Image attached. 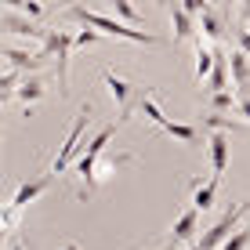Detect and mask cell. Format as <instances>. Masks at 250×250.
Returning a JSON list of instances; mask_svg holds the SVG:
<instances>
[{
  "instance_id": "cell-20",
  "label": "cell",
  "mask_w": 250,
  "mask_h": 250,
  "mask_svg": "<svg viewBox=\"0 0 250 250\" xmlns=\"http://www.w3.org/2000/svg\"><path fill=\"white\" fill-rule=\"evenodd\" d=\"M214 62H218V55H214V47L203 44V37L196 40V80L207 83V76L214 73Z\"/></svg>"
},
{
  "instance_id": "cell-30",
  "label": "cell",
  "mask_w": 250,
  "mask_h": 250,
  "mask_svg": "<svg viewBox=\"0 0 250 250\" xmlns=\"http://www.w3.org/2000/svg\"><path fill=\"white\" fill-rule=\"evenodd\" d=\"M236 113H239V116H243L247 124H250V94H243V98L236 102Z\"/></svg>"
},
{
  "instance_id": "cell-5",
  "label": "cell",
  "mask_w": 250,
  "mask_h": 250,
  "mask_svg": "<svg viewBox=\"0 0 250 250\" xmlns=\"http://www.w3.org/2000/svg\"><path fill=\"white\" fill-rule=\"evenodd\" d=\"M55 178H58V174H51V170H47V174H40L37 182H22V185H19V192L11 196V203H7V210H4V229H7V232L15 229V214L25 210L29 203H37L40 196H44L47 188L55 185Z\"/></svg>"
},
{
  "instance_id": "cell-16",
  "label": "cell",
  "mask_w": 250,
  "mask_h": 250,
  "mask_svg": "<svg viewBox=\"0 0 250 250\" xmlns=\"http://www.w3.org/2000/svg\"><path fill=\"white\" fill-rule=\"evenodd\" d=\"M44 94H47V83L40 80V76H25V80H22V87L15 91V98H19L22 105H25V116H29V109L37 105V102L44 98Z\"/></svg>"
},
{
  "instance_id": "cell-11",
  "label": "cell",
  "mask_w": 250,
  "mask_h": 250,
  "mask_svg": "<svg viewBox=\"0 0 250 250\" xmlns=\"http://www.w3.org/2000/svg\"><path fill=\"white\" fill-rule=\"evenodd\" d=\"M0 25H4V33H15V37H29V40H44L47 33L37 25V19H29V15H19L7 7L4 19H0Z\"/></svg>"
},
{
  "instance_id": "cell-35",
  "label": "cell",
  "mask_w": 250,
  "mask_h": 250,
  "mask_svg": "<svg viewBox=\"0 0 250 250\" xmlns=\"http://www.w3.org/2000/svg\"><path fill=\"white\" fill-rule=\"evenodd\" d=\"M188 250H203V247H200V243H192V247H188Z\"/></svg>"
},
{
  "instance_id": "cell-7",
  "label": "cell",
  "mask_w": 250,
  "mask_h": 250,
  "mask_svg": "<svg viewBox=\"0 0 250 250\" xmlns=\"http://www.w3.org/2000/svg\"><path fill=\"white\" fill-rule=\"evenodd\" d=\"M116 127H124V124H120V120H116V124H105V127H102V131H98V134H94L91 142H87V152H83V156L73 163V174H76V178H83V182H87V178L94 174V163L102 160L105 145L116 138Z\"/></svg>"
},
{
  "instance_id": "cell-18",
  "label": "cell",
  "mask_w": 250,
  "mask_h": 250,
  "mask_svg": "<svg viewBox=\"0 0 250 250\" xmlns=\"http://www.w3.org/2000/svg\"><path fill=\"white\" fill-rule=\"evenodd\" d=\"M200 25H203V37H207V40H214V44H218V40L225 37V15H221V11H214L210 4L203 7Z\"/></svg>"
},
{
  "instance_id": "cell-6",
  "label": "cell",
  "mask_w": 250,
  "mask_h": 250,
  "mask_svg": "<svg viewBox=\"0 0 250 250\" xmlns=\"http://www.w3.org/2000/svg\"><path fill=\"white\" fill-rule=\"evenodd\" d=\"M243 214H250V207H247V200H239L236 207H232V210H225V214H221V218L214 221L210 229L203 232L200 247H203V250H218V247H221V243H225V239L232 236V232L239 229V218H243Z\"/></svg>"
},
{
  "instance_id": "cell-25",
  "label": "cell",
  "mask_w": 250,
  "mask_h": 250,
  "mask_svg": "<svg viewBox=\"0 0 250 250\" xmlns=\"http://www.w3.org/2000/svg\"><path fill=\"white\" fill-rule=\"evenodd\" d=\"M236 102H239V98H232V91H214V94H210V109H214V113H232V109H236Z\"/></svg>"
},
{
  "instance_id": "cell-9",
  "label": "cell",
  "mask_w": 250,
  "mask_h": 250,
  "mask_svg": "<svg viewBox=\"0 0 250 250\" xmlns=\"http://www.w3.org/2000/svg\"><path fill=\"white\" fill-rule=\"evenodd\" d=\"M4 55V62H7V69H19V73H37V69H44V62H47V51L40 47V51H19V47H4L0 51Z\"/></svg>"
},
{
  "instance_id": "cell-31",
  "label": "cell",
  "mask_w": 250,
  "mask_h": 250,
  "mask_svg": "<svg viewBox=\"0 0 250 250\" xmlns=\"http://www.w3.org/2000/svg\"><path fill=\"white\" fill-rule=\"evenodd\" d=\"M7 250H22V239L15 232H7Z\"/></svg>"
},
{
  "instance_id": "cell-12",
  "label": "cell",
  "mask_w": 250,
  "mask_h": 250,
  "mask_svg": "<svg viewBox=\"0 0 250 250\" xmlns=\"http://www.w3.org/2000/svg\"><path fill=\"white\" fill-rule=\"evenodd\" d=\"M207 149H210V167H214V178H221L229 170V131H210L207 134Z\"/></svg>"
},
{
  "instance_id": "cell-22",
  "label": "cell",
  "mask_w": 250,
  "mask_h": 250,
  "mask_svg": "<svg viewBox=\"0 0 250 250\" xmlns=\"http://www.w3.org/2000/svg\"><path fill=\"white\" fill-rule=\"evenodd\" d=\"M210 131H229V134H236V131H243V124H239V120H232V116L210 113V116H203V134H210Z\"/></svg>"
},
{
  "instance_id": "cell-34",
  "label": "cell",
  "mask_w": 250,
  "mask_h": 250,
  "mask_svg": "<svg viewBox=\"0 0 250 250\" xmlns=\"http://www.w3.org/2000/svg\"><path fill=\"white\" fill-rule=\"evenodd\" d=\"M62 4H65V7H73V4H76V0H62Z\"/></svg>"
},
{
  "instance_id": "cell-19",
  "label": "cell",
  "mask_w": 250,
  "mask_h": 250,
  "mask_svg": "<svg viewBox=\"0 0 250 250\" xmlns=\"http://www.w3.org/2000/svg\"><path fill=\"white\" fill-rule=\"evenodd\" d=\"M160 131H167L170 138H178V142L188 145V149H196V145H200V127H196V124H174V120H167Z\"/></svg>"
},
{
  "instance_id": "cell-21",
  "label": "cell",
  "mask_w": 250,
  "mask_h": 250,
  "mask_svg": "<svg viewBox=\"0 0 250 250\" xmlns=\"http://www.w3.org/2000/svg\"><path fill=\"white\" fill-rule=\"evenodd\" d=\"M22 80H25V73H19V69H4V76H0V102H15V91L22 87Z\"/></svg>"
},
{
  "instance_id": "cell-33",
  "label": "cell",
  "mask_w": 250,
  "mask_h": 250,
  "mask_svg": "<svg viewBox=\"0 0 250 250\" xmlns=\"http://www.w3.org/2000/svg\"><path fill=\"white\" fill-rule=\"evenodd\" d=\"M58 250H83L80 243H65V247H58Z\"/></svg>"
},
{
  "instance_id": "cell-26",
  "label": "cell",
  "mask_w": 250,
  "mask_h": 250,
  "mask_svg": "<svg viewBox=\"0 0 250 250\" xmlns=\"http://www.w3.org/2000/svg\"><path fill=\"white\" fill-rule=\"evenodd\" d=\"M113 7H116V15H120V19H124V22H138V11H134V4H131V0H113Z\"/></svg>"
},
{
  "instance_id": "cell-28",
  "label": "cell",
  "mask_w": 250,
  "mask_h": 250,
  "mask_svg": "<svg viewBox=\"0 0 250 250\" xmlns=\"http://www.w3.org/2000/svg\"><path fill=\"white\" fill-rule=\"evenodd\" d=\"M236 47L250 55V29H247V25H243V29H236Z\"/></svg>"
},
{
  "instance_id": "cell-15",
  "label": "cell",
  "mask_w": 250,
  "mask_h": 250,
  "mask_svg": "<svg viewBox=\"0 0 250 250\" xmlns=\"http://www.w3.org/2000/svg\"><path fill=\"white\" fill-rule=\"evenodd\" d=\"M218 185L221 178H210V182H192V207L196 210H214V200H218Z\"/></svg>"
},
{
  "instance_id": "cell-4",
  "label": "cell",
  "mask_w": 250,
  "mask_h": 250,
  "mask_svg": "<svg viewBox=\"0 0 250 250\" xmlns=\"http://www.w3.org/2000/svg\"><path fill=\"white\" fill-rule=\"evenodd\" d=\"M91 113H94V105H91V102H83L80 113H76V120H73V127H69V134H65V142H62V149H58V156L51 160V174H65V170H69L76 149H80V138H83V127H87Z\"/></svg>"
},
{
  "instance_id": "cell-1",
  "label": "cell",
  "mask_w": 250,
  "mask_h": 250,
  "mask_svg": "<svg viewBox=\"0 0 250 250\" xmlns=\"http://www.w3.org/2000/svg\"><path fill=\"white\" fill-rule=\"evenodd\" d=\"M69 19L80 22V25H91V29H102L105 37H124V40H131V44H163V37H156V33L131 29V25H124L116 19H105V15H98V11H87V7H80V4L69 7Z\"/></svg>"
},
{
  "instance_id": "cell-13",
  "label": "cell",
  "mask_w": 250,
  "mask_h": 250,
  "mask_svg": "<svg viewBox=\"0 0 250 250\" xmlns=\"http://www.w3.org/2000/svg\"><path fill=\"white\" fill-rule=\"evenodd\" d=\"M167 11H170V25H174V44H182V40H196V15H188L182 4H174L170 0L167 4Z\"/></svg>"
},
{
  "instance_id": "cell-10",
  "label": "cell",
  "mask_w": 250,
  "mask_h": 250,
  "mask_svg": "<svg viewBox=\"0 0 250 250\" xmlns=\"http://www.w3.org/2000/svg\"><path fill=\"white\" fill-rule=\"evenodd\" d=\"M196 232H200V210H196V207H188V210L178 214L174 225H170V232H167V247L174 250V247H182V243H192Z\"/></svg>"
},
{
  "instance_id": "cell-32",
  "label": "cell",
  "mask_w": 250,
  "mask_h": 250,
  "mask_svg": "<svg viewBox=\"0 0 250 250\" xmlns=\"http://www.w3.org/2000/svg\"><path fill=\"white\" fill-rule=\"evenodd\" d=\"M239 15H243V19H250V0H239Z\"/></svg>"
},
{
  "instance_id": "cell-2",
  "label": "cell",
  "mask_w": 250,
  "mask_h": 250,
  "mask_svg": "<svg viewBox=\"0 0 250 250\" xmlns=\"http://www.w3.org/2000/svg\"><path fill=\"white\" fill-rule=\"evenodd\" d=\"M76 47V37L65 29V25H51L44 37V51L55 58V76H58V94L69 98V55Z\"/></svg>"
},
{
  "instance_id": "cell-17",
  "label": "cell",
  "mask_w": 250,
  "mask_h": 250,
  "mask_svg": "<svg viewBox=\"0 0 250 250\" xmlns=\"http://www.w3.org/2000/svg\"><path fill=\"white\" fill-rule=\"evenodd\" d=\"M214 55H218V62H214V73L210 76H207V91H229V73H232V69H229V55H225V51H221V47H214Z\"/></svg>"
},
{
  "instance_id": "cell-37",
  "label": "cell",
  "mask_w": 250,
  "mask_h": 250,
  "mask_svg": "<svg viewBox=\"0 0 250 250\" xmlns=\"http://www.w3.org/2000/svg\"><path fill=\"white\" fill-rule=\"evenodd\" d=\"M247 207H250V200H247Z\"/></svg>"
},
{
  "instance_id": "cell-24",
  "label": "cell",
  "mask_w": 250,
  "mask_h": 250,
  "mask_svg": "<svg viewBox=\"0 0 250 250\" xmlns=\"http://www.w3.org/2000/svg\"><path fill=\"white\" fill-rule=\"evenodd\" d=\"M247 247H250V225H239V229L232 232V236H229L218 250H247Z\"/></svg>"
},
{
  "instance_id": "cell-36",
  "label": "cell",
  "mask_w": 250,
  "mask_h": 250,
  "mask_svg": "<svg viewBox=\"0 0 250 250\" xmlns=\"http://www.w3.org/2000/svg\"><path fill=\"white\" fill-rule=\"evenodd\" d=\"M152 250H170V247H152Z\"/></svg>"
},
{
  "instance_id": "cell-3",
  "label": "cell",
  "mask_w": 250,
  "mask_h": 250,
  "mask_svg": "<svg viewBox=\"0 0 250 250\" xmlns=\"http://www.w3.org/2000/svg\"><path fill=\"white\" fill-rule=\"evenodd\" d=\"M102 80H105V87L109 94L116 98V105H120V124H127L134 113H138V102L149 94V87H142V83H131V80H124L120 73H113V69H105L102 73Z\"/></svg>"
},
{
  "instance_id": "cell-8",
  "label": "cell",
  "mask_w": 250,
  "mask_h": 250,
  "mask_svg": "<svg viewBox=\"0 0 250 250\" xmlns=\"http://www.w3.org/2000/svg\"><path fill=\"white\" fill-rule=\"evenodd\" d=\"M127 163H134V152H116V156H105V152H102V160L94 163V174H91L87 182H83V188H80V200L94 196L98 182H105V178H116L120 167H127Z\"/></svg>"
},
{
  "instance_id": "cell-23",
  "label": "cell",
  "mask_w": 250,
  "mask_h": 250,
  "mask_svg": "<svg viewBox=\"0 0 250 250\" xmlns=\"http://www.w3.org/2000/svg\"><path fill=\"white\" fill-rule=\"evenodd\" d=\"M138 113H142L145 120H149V124H156V127H163V124H167V113H163V109H160L156 102L149 98V94H145V98L138 102Z\"/></svg>"
},
{
  "instance_id": "cell-29",
  "label": "cell",
  "mask_w": 250,
  "mask_h": 250,
  "mask_svg": "<svg viewBox=\"0 0 250 250\" xmlns=\"http://www.w3.org/2000/svg\"><path fill=\"white\" fill-rule=\"evenodd\" d=\"M182 7L188 15H203V7H207V0H182Z\"/></svg>"
},
{
  "instance_id": "cell-27",
  "label": "cell",
  "mask_w": 250,
  "mask_h": 250,
  "mask_svg": "<svg viewBox=\"0 0 250 250\" xmlns=\"http://www.w3.org/2000/svg\"><path fill=\"white\" fill-rule=\"evenodd\" d=\"M102 37H105L102 29H80L76 33V47H91V44H98Z\"/></svg>"
},
{
  "instance_id": "cell-14",
  "label": "cell",
  "mask_w": 250,
  "mask_h": 250,
  "mask_svg": "<svg viewBox=\"0 0 250 250\" xmlns=\"http://www.w3.org/2000/svg\"><path fill=\"white\" fill-rule=\"evenodd\" d=\"M229 69H232V83H236L239 98H243V94H250V55H247V51L236 47V55L229 58Z\"/></svg>"
}]
</instances>
